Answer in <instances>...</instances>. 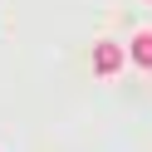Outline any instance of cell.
<instances>
[{
    "mask_svg": "<svg viewBox=\"0 0 152 152\" xmlns=\"http://www.w3.org/2000/svg\"><path fill=\"white\" fill-rule=\"evenodd\" d=\"M123 59H128V49H123V44H113V39H98V44H93V74H103V79H108V74H118Z\"/></svg>",
    "mask_w": 152,
    "mask_h": 152,
    "instance_id": "1",
    "label": "cell"
},
{
    "mask_svg": "<svg viewBox=\"0 0 152 152\" xmlns=\"http://www.w3.org/2000/svg\"><path fill=\"white\" fill-rule=\"evenodd\" d=\"M128 59L137 64V69H152V30H137L128 44Z\"/></svg>",
    "mask_w": 152,
    "mask_h": 152,
    "instance_id": "2",
    "label": "cell"
}]
</instances>
